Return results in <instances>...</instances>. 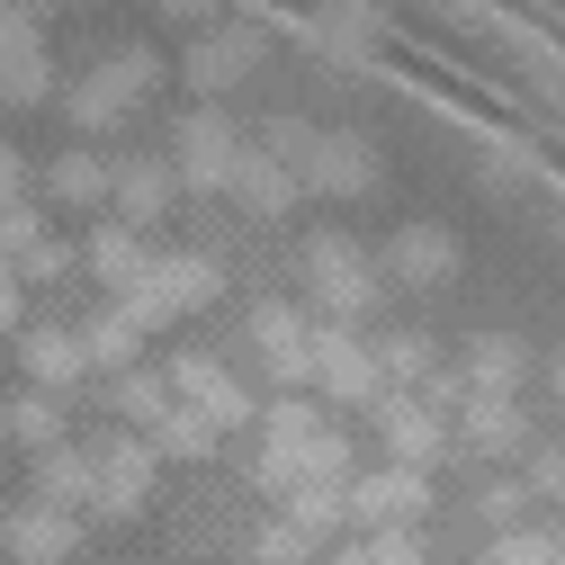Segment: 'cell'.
I'll list each match as a JSON object with an SVG mask.
<instances>
[{
    "label": "cell",
    "mask_w": 565,
    "mask_h": 565,
    "mask_svg": "<svg viewBox=\"0 0 565 565\" xmlns=\"http://www.w3.org/2000/svg\"><path fill=\"white\" fill-rule=\"evenodd\" d=\"M260 431H269V449H288V440H315L323 431V413H315V395H278L260 413Z\"/></svg>",
    "instance_id": "obj_29"
},
{
    "label": "cell",
    "mask_w": 565,
    "mask_h": 565,
    "mask_svg": "<svg viewBox=\"0 0 565 565\" xmlns=\"http://www.w3.org/2000/svg\"><path fill=\"white\" fill-rule=\"evenodd\" d=\"M162 386H171V404H180V413H198L216 440L234 431V422H252V395L234 386V369H225V360H206V350H180V360L162 369Z\"/></svg>",
    "instance_id": "obj_4"
},
{
    "label": "cell",
    "mask_w": 565,
    "mask_h": 565,
    "mask_svg": "<svg viewBox=\"0 0 565 565\" xmlns=\"http://www.w3.org/2000/svg\"><path fill=\"white\" fill-rule=\"evenodd\" d=\"M341 503H350V521L395 530V521H413L422 503H431V484H422L413 467H369V476H350V484H341Z\"/></svg>",
    "instance_id": "obj_9"
},
{
    "label": "cell",
    "mask_w": 565,
    "mask_h": 565,
    "mask_svg": "<svg viewBox=\"0 0 565 565\" xmlns=\"http://www.w3.org/2000/svg\"><path fill=\"white\" fill-rule=\"evenodd\" d=\"M0 440H19V449H63V404L54 395H10L0 404Z\"/></svg>",
    "instance_id": "obj_21"
},
{
    "label": "cell",
    "mask_w": 565,
    "mask_h": 565,
    "mask_svg": "<svg viewBox=\"0 0 565 565\" xmlns=\"http://www.w3.org/2000/svg\"><path fill=\"white\" fill-rule=\"evenodd\" d=\"M377 431H386V449H395L386 467H413V476L449 449V422H440L431 404H413V395H377Z\"/></svg>",
    "instance_id": "obj_11"
},
{
    "label": "cell",
    "mask_w": 565,
    "mask_h": 565,
    "mask_svg": "<svg viewBox=\"0 0 565 565\" xmlns=\"http://www.w3.org/2000/svg\"><path fill=\"white\" fill-rule=\"evenodd\" d=\"M45 180H54V198H63V206H99V198H108V180H117V171H108V162H99V153H63V162H54V171H45Z\"/></svg>",
    "instance_id": "obj_26"
},
{
    "label": "cell",
    "mask_w": 565,
    "mask_h": 565,
    "mask_svg": "<svg viewBox=\"0 0 565 565\" xmlns=\"http://www.w3.org/2000/svg\"><path fill=\"white\" fill-rule=\"evenodd\" d=\"M117 413H126V422H145V431H153V422L171 413V386H162V377H145V369H126V377H117Z\"/></svg>",
    "instance_id": "obj_30"
},
{
    "label": "cell",
    "mask_w": 565,
    "mask_h": 565,
    "mask_svg": "<svg viewBox=\"0 0 565 565\" xmlns=\"http://www.w3.org/2000/svg\"><path fill=\"white\" fill-rule=\"evenodd\" d=\"M315 386L341 395V404H377V395H386L377 350H360V332H350V323H323V332H315Z\"/></svg>",
    "instance_id": "obj_8"
},
{
    "label": "cell",
    "mask_w": 565,
    "mask_h": 565,
    "mask_svg": "<svg viewBox=\"0 0 565 565\" xmlns=\"http://www.w3.org/2000/svg\"><path fill=\"white\" fill-rule=\"evenodd\" d=\"M306 297L332 315V323H360L377 306V260L350 243V234H315L306 243Z\"/></svg>",
    "instance_id": "obj_3"
},
{
    "label": "cell",
    "mask_w": 565,
    "mask_h": 565,
    "mask_svg": "<svg viewBox=\"0 0 565 565\" xmlns=\"http://www.w3.org/2000/svg\"><path fill=\"white\" fill-rule=\"evenodd\" d=\"M539 484H547V493H565V449H556V458L539 467Z\"/></svg>",
    "instance_id": "obj_37"
},
{
    "label": "cell",
    "mask_w": 565,
    "mask_h": 565,
    "mask_svg": "<svg viewBox=\"0 0 565 565\" xmlns=\"http://www.w3.org/2000/svg\"><path fill=\"white\" fill-rule=\"evenodd\" d=\"M306 556H315V547H306L288 521H269V530H260V565H306Z\"/></svg>",
    "instance_id": "obj_34"
},
{
    "label": "cell",
    "mask_w": 565,
    "mask_h": 565,
    "mask_svg": "<svg viewBox=\"0 0 565 565\" xmlns=\"http://www.w3.org/2000/svg\"><path fill=\"white\" fill-rule=\"evenodd\" d=\"M0 332H19V269L0 260Z\"/></svg>",
    "instance_id": "obj_35"
},
{
    "label": "cell",
    "mask_w": 565,
    "mask_h": 565,
    "mask_svg": "<svg viewBox=\"0 0 565 565\" xmlns=\"http://www.w3.org/2000/svg\"><path fill=\"white\" fill-rule=\"evenodd\" d=\"M135 341H145V323H135L126 306H108L99 323H82V350H90V369H108V377H126V369H135Z\"/></svg>",
    "instance_id": "obj_23"
},
{
    "label": "cell",
    "mask_w": 565,
    "mask_h": 565,
    "mask_svg": "<svg viewBox=\"0 0 565 565\" xmlns=\"http://www.w3.org/2000/svg\"><path fill=\"white\" fill-rule=\"evenodd\" d=\"M19 180H28V171H19V153L0 145V206H19Z\"/></svg>",
    "instance_id": "obj_36"
},
{
    "label": "cell",
    "mask_w": 565,
    "mask_h": 565,
    "mask_svg": "<svg viewBox=\"0 0 565 565\" xmlns=\"http://www.w3.org/2000/svg\"><path fill=\"white\" fill-rule=\"evenodd\" d=\"M73 539H82V521L54 512V503H28V512L0 521V547H10L19 565H63V556H73Z\"/></svg>",
    "instance_id": "obj_13"
},
{
    "label": "cell",
    "mask_w": 565,
    "mask_h": 565,
    "mask_svg": "<svg viewBox=\"0 0 565 565\" xmlns=\"http://www.w3.org/2000/svg\"><path fill=\"white\" fill-rule=\"evenodd\" d=\"M252 350L269 360L278 386H315V332H306L297 306H260V315H252Z\"/></svg>",
    "instance_id": "obj_10"
},
{
    "label": "cell",
    "mask_w": 565,
    "mask_h": 565,
    "mask_svg": "<svg viewBox=\"0 0 565 565\" xmlns=\"http://www.w3.org/2000/svg\"><path fill=\"white\" fill-rule=\"evenodd\" d=\"M145 440H153V458H206V449H216V431H206L198 413H180V404H171V413L153 422Z\"/></svg>",
    "instance_id": "obj_28"
},
{
    "label": "cell",
    "mask_w": 565,
    "mask_h": 565,
    "mask_svg": "<svg viewBox=\"0 0 565 565\" xmlns=\"http://www.w3.org/2000/svg\"><path fill=\"white\" fill-rule=\"evenodd\" d=\"M10 10H28V19H36V10H54V0H10Z\"/></svg>",
    "instance_id": "obj_38"
},
{
    "label": "cell",
    "mask_w": 565,
    "mask_h": 565,
    "mask_svg": "<svg viewBox=\"0 0 565 565\" xmlns=\"http://www.w3.org/2000/svg\"><path fill=\"white\" fill-rule=\"evenodd\" d=\"M19 360L36 369V386L54 395V386H82L90 377V350H82V323H36L28 341H19Z\"/></svg>",
    "instance_id": "obj_16"
},
{
    "label": "cell",
    "mask_w": 565,
    "mask_h": 565,
    "mask_svg": "<svg viewBox=\"0 0 565 565\" xmlns=\"http://www.w3.org/2000/svg\"><path fill=\"white\" fill-rule=\"evenodd\" d=\"M90 458H99V512H145V493H153V476H162L153 440H108V449H90Z\"/></svg>",
    "instance_id": "obj_12"
},
{
    "label": "cell",
    "mask_w": 565,
    "mask_h": 565,
    "mask_svg": "<svg viewBox=\"0 0 565 565\" xmlns=\"http://www.w3.org/2000/svg\"><path fill=\"white\" fill-rule=\"evenodd\" d=\"M386 269L404 278V288H440V278L458 269V234H449V225H404V234L386 243Z\"/></svg>",
    "instance_id": "obj_14"
},
{
    "label": "cell",
    "mask_w": 565,
    "mask_h": 565,
    "mask_svg": "<svg viewBox=\"0 0 565 565\" xmlns=\"http://www.w3.org/2000/svg\"><path fill=\"white\" fill-rule=\"evenodd\" d=\"M341 565H422V547L395 539V530H377V539H360V547H341Z\"/></svg>",
    "instance_id": "obj_33"
},
{
    "label": "cell",
    "mask_w": 565,
    "mask_h": 565,
    "mask_svg": "<svg viewBox=\"0 0 565 565\" xmlns=\"http://www.w3.org/2000/svg\"><path fill=\"white\" fill-rule=\"evenodd\" d=\"M234 126L216 117V108H189L180 117V145H171V180H189V189H225L234 180Z\"/></svg>",
    "instance_id": "obj_7"
},
{
    "label": "cell",
    "mask_w": 565,
    "mask_h": 565,
    "mask_svg": "<svg viewBox=\"0 0 565 565\" xmlns=\"http://www.w3.org/2000/svg\"><path fill=\"white\" fill-rule=\"evenodd\" d=\"M431 360H440L431 332H395V341H386V360H377V377H422Z\"/></svg>",
    "instance_id": "obj_31"
},
{
    "label": "cell",
    "mask_w": 565,
    "mask_h": 565,
    "mask_svg": "<svg viewBox=\"0 0 565 565\" xmlns=\"http://www.w3.org/2000/svg\"><path fill=\"white\" fill-rule=\"evenodd\" d=\"M0 99H19V108L54 99L45 36H36V19H28V10H10V0H0Z\"/></svg>",
    "instance_id": "obj_6"
},
{
    "label": "cell",
    "mask_w": 565,
    "mask_h": 565,
    "mask_svg": "<svg viewBox=\"0 0 565 565\" xmlns=\"http://www.w3.org/2000/svg\"><path fill=\"white\" fill-rule=\"evenodd\" d=\"M153 73H162V54H117V63H99L90 82L63 90V117H73V126H117L135 99L153 90Z\"/></svg>",
    "instance_id": "obj_5"
},
{
    "label": "cell",
    "mask_w": 565,
    "mask_h": 565,
    "mask_svg": "<svg viewBox=\"0 0 565 565\" xmlns=\"http://www.w3.org/2000/svg\"><path fill=\"white\" fill-rule=\"evenodd\" d=\"M556 565H565V539H556Z\"/></svg>",
    "instance_id": "obj_39"
},
{
    "label": "cell",
    "mask_w": 565,
    "mask_h": 565,
    "mask_svg": "<svg viewBox=\"0 0 565 565\" xmlns=\"http://www.w3.org/2000/svg\"><path fill=\"white\" fill-rule=\"evenodd\" d=\"M484 565H556V539H539V530H503Z\"/></svg>",
    "instance_id": "obj_32"
},
{
    "label": "cell",
    "mask_w": 565,
    "mask_h": 565,
    "mask_svg": "<svg viewBox=\"0 0 565 565\" xmlns=\"http://www.w3.org/2000/svg\"><path fill=\"white\" fill-rule=\"evenodd\" d=\"M145 269H153V252L135 243L126 225H99V234H90V278H108L117 297H126V288H135V278H145Z\"/></svg>",
    "instance_id": "obj_22"
},
{
    "label": "cell",
    "mask_w": 565,
    "mask_h": 565,
    "mask_svg": "<svg viewBox=\"0 0 565 565\" xmlns=\"http://www.w3.org/2000/svg\"><path fill=\"white\" fill-rule=\"evenodd\" d=\"M36 503H54V512L99 503V458H90V449H45V458H36Z\"/></svg>",
    "instance_id": "obj_17"
},
{
    "label": "cell",
    "mask_w": 565,
    "mask_h": 565,
    "mask_svg": "<svg viewBox=\"0 0 565 565\" xmlns=\"http://www.w3.org/2000/svg\"><path fill=\"white\" fill-rule=\"evenodd\" d=\"M306 45H315V54H332V63H369V54H377L369 19H360V10H341V0H332L315 28H306Z\"/></svg>",
    "instance_id": "obj_24"
},
{
    "label": "cell",
    "mask_w": 565,
    "mask_h": 565,
    "mask_svg": "<svg viewBox=\"0 0 565 565\" xmlns=\"http://www.w3.org/2000/svg\"><path fill=\"white\" fill-rule=\"evenodd\" d=\"M225 189L252 206V216H288V206H297V180H288L278 153H234V180Z\"/></svg>",
    "instance_id": "obj_20"
},
{
    "label": "cell",
    "mask_w": 565,
    "mask_h": 565,
    "mask_svg": "<svg viewBox=\"0 0 565 565\" xmlns=\"http://www.w3.org/2000/svg\"><path fill=\"white\" fill-rule=\"evenodd\" d=\"M521 369H530V350L512 332H476L467 341V395H521Z\"/></svg>",
    "instance_id": "obj_18"
},
{
    "label": "cell",
    "mask_w": 565,
    "mask_h": 565,
    "mask_svg": "<svg viewBox=\"0 0 565 565\" xmlns=\"http://www.w3.org/2000/svg\"><path fill=\"white\" fill-rule=\"evenodd\" d=\"M350 521V503H341V484H288V530L315 547V539H332Z\"/></svg>",
    "instance_id": "obj_25"
},
{
    "label": "cell",
    "mask_w": 565,
    "mask_h": 565,
    "mask_svg": "<svg viewBox=\"0 0 565 565\" xmlns=\"http://www.w3.org/2000/svg\"><path fill=\"white\" fill-rule=\"evenodd\" d=\"M269 153L288 162L297 189H332V198H350V189H369V180H377V153L360 145V135H306V126H278V145H269Z\"/></svg>",
    "instance_id": "obj_2"
},
{
    "label": "cell",
    "mask_w": 565,
    "mask_h": 565,
    "mask_svg": "<svg viewBox=\"0 0 565 565\" xmlns=\"http://www.w3.org/2000/svg\"><path fill=\"white\" fill-rule=\"evenodd\" d=\"M171 189H180V180H171V162H126V171L108 180V198H117V225H126V234H135V225H153L162 206H171Z\"/></svg>",
    "instance_id": "obj_19"
},
{
    "label": "cell",
    "mask_w": 565,
    "mask_h": 565,
    "mask_svg": "<svg viewBox=\"0 0 565 565\" xmlns=\"http://www.w3.org/2000/svg\"><path fill=\"white\" fill-rule=\"evenodd\" d=\"M243 73H260V36H252V28H206V36L189 45V82H198V90H225V82H243Z\"/></svg>",
    "instance_id": "obj_15"
},
{
    "label": "cell",
    "mask_w": 565,
    "mask_h": 565,
    "mask_svg": "<svg viewBox=\"0 0 565 565\" xmlns=\"http://www.w3.org/2000/svg\"><path fill=\"white\" fill-rule=\"evenodd\" d=\"M467 440L476 449H512L521 440V404L512 395H467Z\"/></svg>",
    "instance_id": "obj_27"
},
{
    "label": "cell",
    "mask_w": 565,
    "mask_h": 565,
    "mask_svg": "<svg viewBox=\"0 0 565 565\" xmlns=\"http://www.w3.org/2000/svg\"><path fill=\"white\" fill-rule=\"evenodd\" d=\"M216 288H225V269L206 260V252H162L135 288L117 297L135 323H171V315H198V306H216Z\"/></svg>",
    "instance_id": "obj_1"
}]
</instances>
